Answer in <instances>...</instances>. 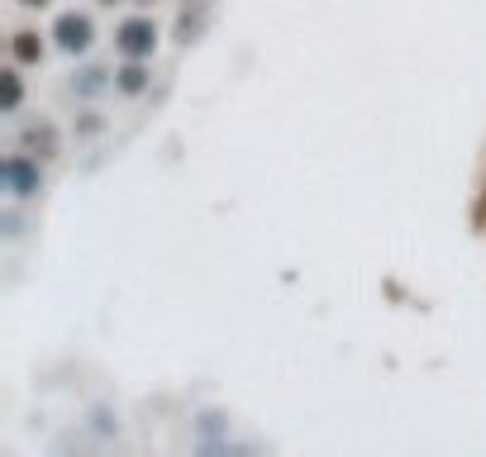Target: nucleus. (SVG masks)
Instances as JSON below:
<instances>
[{
  "label": "nucleus",
  "instance_id": "obj_2",
  "mask_svg": "<svg viewBox=\"0 0 486 457\" xmlns=\"http://www.w3.org/2000/svg\"><path fill=\"white\" fill-rule=\"evenodd\" d=\"M57 38H62V48H72V53H81L91 44V19H81V15H67L57 25Z\"/></svg>",
  "mask_w": 486,
  "mask_h": 457
},
{
  "label": "nucleus",
  "instance_id": "obj_4",
  "mask_svg": "<svg viewBox=\"0 0 486 457\" xmlns=\"http://www.w3.org/2000/svg\"><path fill=\"white\" fill-rule=\"evenodd\" d=\"M143 81H148V72L134 62V67H124V72H119V91H143Z\"/></svg>",
  "mask_w": 486,
  "mask_h": 457
},
{
  "label": "nucleus",
  "instance_id": "obj_5",
  "mask_svg": "<svg viewBox=\"0 0 486 457\" xmlns=\"http://www.w3.org/2000/svg\"><path fill=\"white\" fill-rule=\"evenodd\" d=\"M19 100V76H5V106H15Z\"/></svg>",
  "mask_w": 486,
  "mask_h": 457
},
{
  "label": "nucleus",
  "instance_id": "obj_3",
  "mask_svg": "<svg viewBox=\"0 0 486 457\" xmlns=\"http://www.w3.org/2000/svg\"><path fill=\"white\" fill-rule=\"evenodd\" d=\"M5 181H10V191H15V196H29L34 186H38V172L29 168L25 157H10V162H5Z\"/></svg>",
  "mask_w": 486,
  "mask_h": 457
},
{
  "label": "nucleus",
  "instance_id": "obj_1",
  "mask_svg": "<svg viewBox=\"0 0 486 457\" xmlns=\"http://www.w3.org/2000/svg\"><path fill=\"white\" fill-rule=\"evenodd\" d=\"M115 44H119V53H129V57H148L153 44H158V29L148 25V19H129V25L119 29Z\"/></svg>",
  "mask_w": 486,
  "mask_h": 457
}]
</instances>
